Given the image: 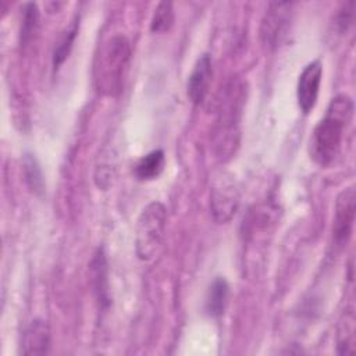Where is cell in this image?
I'll return each mask as SVG.
<instances>
[{"instance_id": "1", "label": "cell", "mask_w": 356, "mask_h": 356, "mask_svg": "<svg viewBox=\"0 0 356 356\" xmlns=\"http://www.w3.org/2000/svg\"><path fill=\"white\" fill-rule=\"evenodd\" d=\"M353 111V100L348 95H338L331 100L325 117L318 121L310 136L309 153L317 165L328 167L335 161Z\"/></svg>"}, {"instance_id": "2", "label": "cell", "mask_w": 356, "mask_h": 356, "mask_svg": "<svg viewBox=\"0 0 356 356\" xmlns=\"http://www.w3.org/2000/svg\"><path fill=\"white\" fill-rule=\"evenodd\" d=\"M131 64L129 40L118 33L103 42L93 63V82L103 96L115 97L125 86Z\"/></svg>"}, {"instance_id": "3", "label": "cell", "mask_w": 356, "mask_h": 356, "mask_svg": "<svg viewBox=\"0 0 356 356\" xmlns=\"http://www.w3.org/2000/svg\"><path fill=\"white\" fill-rule=\"evenodd\" d=\"M245 96L242 83L231 81L224 89L220 100L218 118L216 125L214 146L220 159H228L235 153L239 142V115Z\"/></svg>"}, {"instance_id": "4", "label": "cell", "mask_w": 356, "mask_h": 356, "mask_svg": "<svg viewBox=\"0 0 356 356\" xmlns=\"http://www.w3.org/2000/svg\"><path fill=\"white\" fill-rule=\"evenodd\" d=\"M167 209L154 200L143 207L136 222L135 250L140 260H150L157 253L165 229Z\"/></svg>"}, {"instance_id": "5", "label": "cell", "mask_w": 356, "mask_h": 356, "mask_svg": "<svg viewBox=\"0 0 356 356\" xmlns=\"http://www.w3.org/2000/svg\"><path fill=\"white\" fill-rule=\"evenodd\" d=\"M239 207V191L232 175L222 172L216 177L210 189V210L218 224L231 221Z\"/></svg>"}, {"instance_id": "6", "label": "cell", "mask_w": 356, "mask_h": 356, "mask_svg": "<svg viewBox=\"0 0 356 356\" xmlns=\"http://www.w3.org/2000/svg\"><path fill=\"white\" fill-rule=\"evenodd\" d=\"M291 11L292 3H270L260 25V39L266 49H275L286 36L291 25Z\"/></svg>"}, {"instance_id": "7", "label": "cell", "mask_w": 356, "mask_h": 356, "mask_svg": "<svg viewBox=\"0 0 356 356\" xmlns=\"http://www.w3.org/2000/svg\"><path fill=\"white\" fill-rule=\"evenodd\" d=\"M356 195L353 186L343 189L335 202V211L332 220V238L337 246H346L352 236L355 210H356Z\"/></svg>"}, {"instance_id": "8", "label": "cell", "mask_w": 356, "mask_h": 356, "mask_svg": "<svg viewBox=\"0 0 356 356\" xmlns=\"http://www.w3.org/2000/svg\"><path fill=\"white\" fill-rule=\"evenodd\" d=\"M323 78V65L318 60L309 63L299 75L296 86V99L298 106L303 114H309L318 97L320 85Z\"/></svg>"}, {"instance_id": "9", "label": "cell", "mask_w": 356, "mask_h": 356, "mask_svg": "<svg viewBox=\"0 0 356 356\" xmlns=\"http://www.w3.org/2000/svg\"><path fill=\"white\" fill-rule=\"evenodd\" d=\"M211 74H213V67H211L210 56L202 54L197 58L186 85L188 97L193 104H202L204 102L209 93Z\"/></svg>"}, {"instance_id": "10", "label": "cell", "mask_w": 356, "mask_h": 356, "mask_svg": "<svg viewBox=\"0 0 356 356\" xmlns=\"http://www.w3.org/2000/svg\"><path fill=\"white\" fill-rule=\"evenodd\" d=\"M50 348V328L43 320H33L22 335L21 352L24 355H43Z\"/></svg>"}, {"instance_id": "11", "label": "cell", "mask_w": 356, "mask_h": 356, "mask_svg": "<svg viewBox=\"0 0 356 356\" xmlns=\"http://www.w3.org/2000/svg\"><path fill=\"white\" fill-rule=\"evenodd\" d=\"M90 281L93 285V292L96 293L97 302L102 307L110 305L108 298V281H107V261L104 253L99 249L90 263Z\"/></svg>"}, {"instance_id": "12", "label": "cell", "mask_w": 356, "mask_h": 356, "mask_svg": "<svg viewBox=\"0 0 356 356\" xmlns=\"http://www.w3.org/2000/svg\"><path fill=\"white\" fill-rule=\"evenodd\" d=\"M229 299V285L225 278L216 277L209 286L206 295V312L210 317H220L224 314Z\"/></svg>"}, {"instance_id": "13", "label": "cell", "mask_w": 356, "mask_h": 356, "mask_svg": "<svg viewBox=\"0 0 356 356\" xmlns=\"http://www.w3.org/2000/svg\"><path fill=\"white\" fill-rule=\"evenodd\" d=\"M355 323L353 307L345 309L337 328V352L339 355L355 353Z\"/></svg>"}, {"instance_id": "14", "label": "cell", "mask_w": 356, "mask_h": 356, "mask_svg": "<svg viewBox=\"0 0 356 356\" xmlns=\"http://www.w3.org/2000/svg\"><path fill=\"white\" fill-rule=\"evenodd\" d=\"M164 164H165L164 152L160 149L153 150L138 160V163L135 164V168H134L135 175L142 181L154 179L164 170Z\"/></svg>"}, {"instance_id": "15", "label": "cell", "mask_w": 356, "mask_h": 356, "mask_svg": "<svg viewBox=\"0 0 356 356\" xmlns=\"http://www.w3.org/2000/svg\"><path fill=\"white\" fill-rule=\"evenodd\" d=\"M22 170H24V177L28 188L31 189L32 193L40 196L44 192V181H43V174L40 170V165L35 156L26 153L22 160Z\"/></svg>"}, {"instance_id": "16", "label": "cell", "mask_w": 356, "mask_h": 356, "mask_svg": "<svg viewBox=\"0 0 356 356\" xmlns=\"http://www.w3.org/2000/svg\"><path fill=\"white\" fill-rule=\"evenodd\" d=\"M174 24V7L171 1H160L154 8L150 31L154 33H165Z\"/></svg>"}, {"instance_id": "17", "label": "cell", "mask_w": 356, "mask_h": 356, "mask_svg": "<svg viewBox=\"0 0 356 356\" xmlns=\"http://www.w3.org/2000/svg\"><path fill=\"white\" fill-rule=\"evenodd\" d=\"M39 28V10L35 3H28L24 7L22 21H21V44H28Z\"/></svg>"}, {"instance_id": "18", "label": "cell", "mask_w": 356, "mask_h": 356, "mask_svg": "<svg viewBox=\"0 0 356 356\" xmlns=\"http://www.w3.org/2000/svg\"><path fill=\"white\" fill-rule=\"evenodd\" d=\"M78 33V21H74V24L64 32V35L57 42L54 51H53V67L57 70L70 56V51L72 49L74 40Z\"/></svg>"}, {"instance_id": "19", "label": "cell", "mask_w": 356, "mask_h": 356, "mask_svg": "<svg viewBox=\"0 0 356 356\" xmlns=\"http://www.w3.org/2000/svg\"><path fill=\"white\" fill-rule=\"evenodd\" d=\"M352 22H353V1H349L343 4V7L337 14L335 26L339 33H345L350 28Z\"/></svg>"}]
</instances>
